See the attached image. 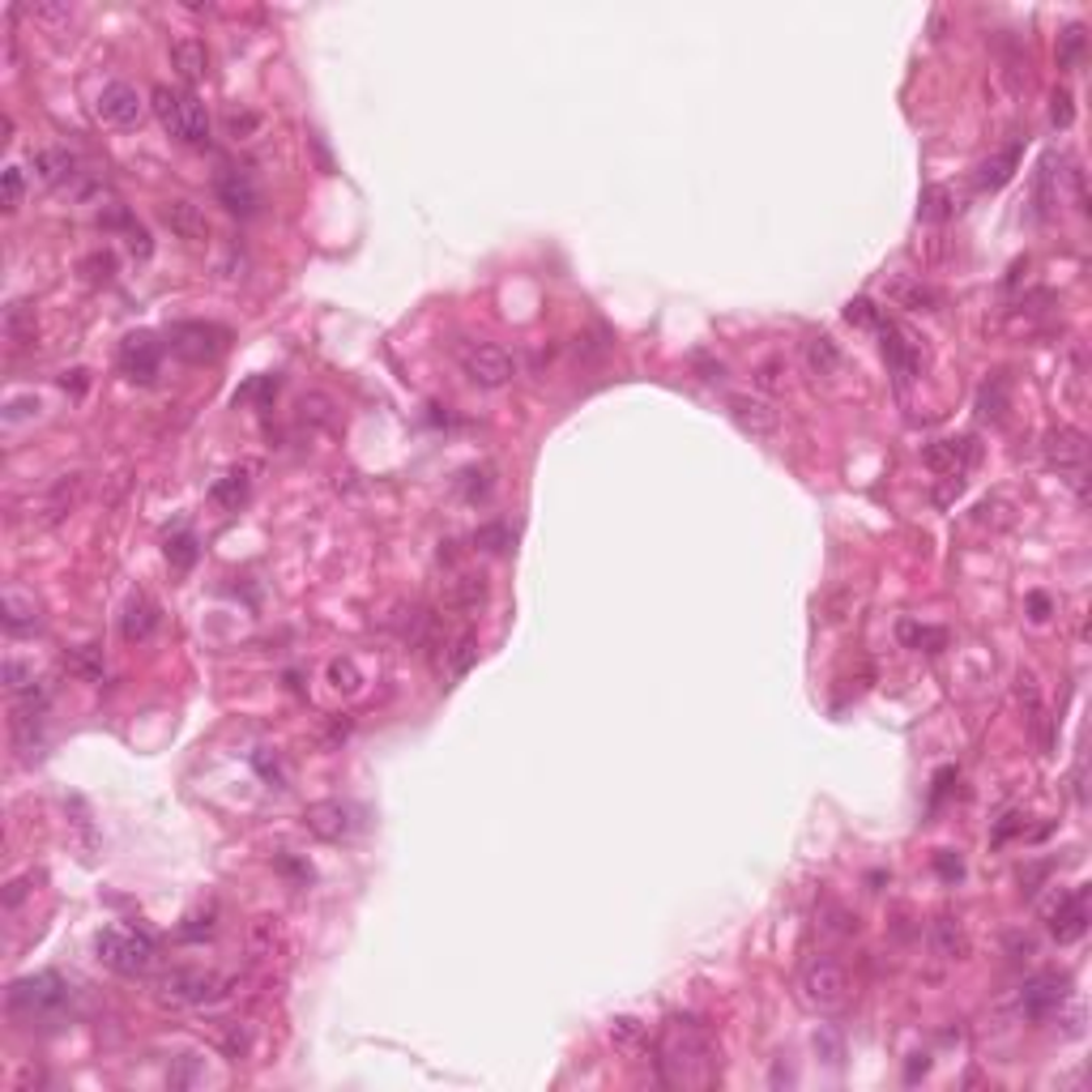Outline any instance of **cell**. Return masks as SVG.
Instances as JSON below:
<instances>
[{
	"label": "cell",
	"mask_w": 1092,
	"mask_h": 1092,
	"mask_svg": "<svg viewBox=\"0 0 1092 1092\" xmlns=\"http://www.w3.org/2000/svg\"><path fill=\"white\" fill-rule=\"evenodd\" d=\"M879 338H883V354H887V363L897 368V376H901V380H913V376H917V363H922L913 338L901 334L897 325H887V320L879 325Z\"/></svg>",
	"instance_id": "cell-21"
},
{
	"label": "cell",
	"mask_w": 1092,
	"mask_h": 1092,
	"mask_svg": "<svg viewBox=\"0 0 1092 1092\" xmlns=\"http://www.w3.org/2000/svg\"><path fill=\"white\" fill-rule=\"evenodd\" d=\"M167 559L176 563V568H192V559H196V542H192V534H176V538L167 542Z\"/></svg>",
	"instance_id": "cell-48"
},
{
	"label": "cell",
	"mask_w": 1092,
	"mask_h": 1092,
	"mask_svg": "<svg viewBox=\"0 0 1092 1092\" xmlns=\"http://www.w3.org/2000/svg\"><path fill=\"white\" fill-rule=\"evenodd\" d=\"M1088 930V887H1071L1067 897H1059V905L1049 909V935L1059 943H1075L1084 939Z\"/></svg>",
	"instance_id": "cell-17"
},
{
	"label": "cell",
	"mask_w": 1092,
	"mask_h": 1092,
	"mask_svg": "<svg viewBox=\"0 0 1092 1092\" xmlns=\"http://www.w3.org/2000/svg\"><path fill=\"white\" fill-rule=\"evenodd\" d=\"M252 764H257V773H261L265 781H273L277 790H287V768H282L277 755H269V747H261V751L252 755Z\"/></svg>",
	"instance_id": "cell-45"
},
{
	"label": "cell",
	"mask_w": 1092,
	"mask_h": 1092,
	"mask_svg": "<svg viewBox=\"0 0 1092 1092\" xmlns=\"http://www.w3.org/2000/svg\"><path fill=\"white\" fill-rule=\"evenodd\" d=\"M214 504H222V508H239L248 500V470H231L227 478H218L214 482Z\"/></svg>",
	"instance_id": "cell-30"
},
{
	"label": "cell",
	"mask_w": 1092,
	"mask_h": 1092,
	"mask_svg": "<svg viewBox=\"0 0 1092 1092\" xmlns=\"http://www.w3.org/2000/svg\"><path fill=\"white\" fill-rule=\"evenodd\" d=\"M282 943V930H277V917H257L252 922V948L261 956H273V948Z\"/></svg>",
	"instance_id": "cell-42"
},
{
	"label": "cell",
	"mask_w": 1092,
	"mask_h": 1092,
	"mask_svg": "<svg viewBox=\"0 0 1092 1092\" xmlns=\"http://www.w3.org/2000/svg\"><path fill=\"white\" fill-rule=\"evenodd\" d=\"M303 828L316 836V841H346L354 828H358V816L350 802H338V798H325V802H312L303 811Z\"/></svg>",
	"instance_id": "cell-12"
},
{
	"label": "cell",
	"mask_w": 1092,
	"mask_h": 1092,
	"mask_svg": "<svg viewBox=\"0 0 1092 1092\" xmlns=\"http://www.w3.org/2000/svg\"><path fill=\"white\" fill-rule=\"evenodd\" d=\"M457 363H461L465 380L478 384V389H504L512 380V372H516L512 354L504 346H496V342H461L457 346Z\"/></svg>",
	"instance_id": "cell-7"
},
{
	"label": "cell",
	"mask_w": 1092,
	"mask_h": 1092,
	"mask_svg": "<svg viewBox=\"0 0 1092 1092\" xmlns=\"http://www.w3.org/2000/svg\"><path fill=\"white\" fill-rule=\"evenodd\" d=\"M329 683L338 687V692L354 696L358 687H363V674H358V666H354L350 658H338V662H329Z\"/></svg>",
	"instance_id": "cell-37"
},
{
	"label": "cell",
	"mask_w": 1092,
	"mask_h": 1092,
	"mask_svg": "<svg viewBox=\"0 0 1092 1092\" xmlns=\"http://www.w3.org/2000/svg\"><path fill=\"white\" fill-rule=\"evenodd\" d=\"M948 214H952V192H948V188H939V184H930V188L922 192L917 218H922V222H943Z\"/></svg>",
	"instance_id": "cell-33"
},
{
	"label": "cell",
	"mask_w": 1092,
	"mask_h": 1092,
	"mask_svg": "<svg viewBox=\"0 0 1092 1092\" xmlns=\"http://www.w3.org/2000/svg\"><path fill=\"white\" fill-rule=\"evenodd\" d=\"M1041 457H1045L1049 470H1059L1071 482L1080 500H1088V487H1084V478H1088V470H1084L1088 465V440H1084V431L1055 427L1045 435V444H1041Z\"/></svg>",
	"instance_id": "cell-6"
},
{
	"label": "cell",
	"mask_w": 1092,
	"mask_h": 1092,
	"mask_svg": "<svg viewBox=\"0 0 1092 1092\" xmlns=\"http://www.w3.org/2000/svg\"><path fill=\"white\" fill-rule=\"evenodd\" d=\"M922 461L943 474V478H964L968 470L978 465V440L974 435H952V440H935V444H926V453Z\"/></svg>",
	"instance_id": "cell-13"
},
{
	"label": "cell",
	"mask_w": 1092,
	"mask_h": 1092,
	"mask_svg": "<svg viewBox=\"0 0 1092 1092\" xmlns=\"http://www.w3.org/2000/svg\"><path fill=\"white\" fill-rule=\"evenodd\" d=\"M5 687H9L14 696H26V692H34L38 683H34V670H30V666H22L18 658H5Z\"/></svg>",
	"instance_id": "cell-43"
},
{
	"label": "cell",
	"mask_w": 1092,
	"mask_h": 1092,
	"mask_svg": "<svg viewBox=\"0 0 1092 1092\" xmlns=\"http://www.w3.org/2000/svg\"><path fill=\"white\" fill-rule=\"evenodd\" d=\"M218 990L222 982L206 974V968H171V974L158 978V998L171 1007H201V1003L218 998Z\"/></svg>",
	"instance_id": "cell-8"
},
{
	"label": "cell",
	"mask_w": 1092,
	"mask_h": 1092,
	"mask_svg": "<svg viewBox=\"0 0 1092 1092\" xmlns=\"http://www.w3.org/2000/svg\"><path fill=\"white\" fill-rule=\"evenodd\" d=\"M449 602L453 606H461V611H478L482 602H487V577H474V572H465V577H457L453 581V593H449Z\"/></svg>",
	"instance_id": "cell-29"
},
{
	"label": "cell",
	"mask_w": 1092,
	"mask_h": 1092,
	"mask_svg": "<svg viewBox=\"0 0 1092 1092\" xmlns=\"http://www.w3.org/2000/svg\"><path fill=\"white\" fill-rule=\"evenodd\" d=\"M845 320H849V325H867V329H879V325H883V312H879L871 299H854V303L845 308Z\"/></svg>",
	"instance_id": "cell-44"
},
{
	"label": "cell",
	"mask_w": 1092,
	"mask_h": 1092,
	"mask_svg": "<svg viewBox=\"0 0 1092 1092\" xmlns=\"http://www.w3.org/2000/svg\"><path fill=\"white\" fill-rule=\"evenodd\" d=\"M474 662H478V640H474V636H461V640L453 644V654H449V670H453V678H465Z\"/></svg>",
	"instance_id": "cell-38"
},
{
	"label": "cell",
	"mask_w": 1092,
	"mask_h": 1092,
	"mask_svg": "<svg viewBox=\"0 0 1092 1092\" xmlns=\"http://www.w3.org/2000/svg\"><path fill=\"white\" fill-rule=\"evenodd\" d=\"M935 867H939V875H943V879H960V875H964V862H960L956 854H939V862H935Z\"/></svg>",
	"instance_id": "cell-53"
},
{
	"label": "cell",
	"mask_w": 1092,
	"mask_h": 1092,
	"mask_svg": "<svg viewBox=\"0 0 1092 1092\" xmlns=\"http://www.w3.org/2000/svg\"><path fill=\"white\" fill-rule=\"evenodd\" d=\"M38 602L34 597H26L22 589H5V632H14V636H22V632H34L38 628Z\"/></svg>",
	"instance_id": "cell-28"
},
{
	"label": "cell",
	"mask_w": 1092,
	"mask_h": 1092,
	"mask_svg": "<svg viewBox=\"0 0 1092 1092\" xmlns=\"http://www.w3.org/2000/svg\"><path fill=\"white\" fill-rule=\"evenodd\" d=\"M1084 48H1088V38H1084V26H1080V22H1071V26H1067V30L1059 34V69L1075 73V69L1084 64Z\"/></svg>",
	"instance_id": "cell-31"
},
{
	"label": "cell",
	"mask_w": 1092,
	"mask_h": 1092,
	"mask_svg": "<svg viewBox=\"0 0 1092 1092\" xmlns=\"http://www.w3.org/2000/svg\"><path fill=\"white\" fill-rule=\"evenodd\" d=\"M150 107H154L158 125H163L167 137H176L184 145H206L210 141L214 119H210L206 103H201L192 90H184V86H154Z\"/></svg>",
	"instance_id": "cell-2"
},
{
	"label": "cell",
	"mask_w": 1092,
	"mask_h": 1092,
	"mask_svg": "<svg viewBox=\"0 0 1092 1092\" xmlns=\"http://www.w3.org/2000/svg\"><path fill=\"white\" fill-rule=\"evenodd\" d=\"M1049 119H1055V129H1071V119H1075L1071 90H1055V103H1049Z\"/></svg>",
	"instance_id": "cell-49"
},
{
	"label": "cell",
	"mask_w": 1092,
	"mask_h": 1092,
	"mask_svg": "<svg viewBox=\"0 0 1092 1092\" xmlns=\"http://www.w3.org/2000/svg\"><path fill=\"white\" fill-rule=\"evenodd\" d=\"M34 176L44 180V184H69L77 176V158L64 150V145H44V150H34Z\"/></svg>",
	"instance_id": "cell-25"
},
{
	"label": "cell",
	"mask_w": 1092,
	"mask_h": 1092,
	"mask_svg": "<svg viewBox=\"0 0 1092 1092\" xmlns=\"http://www.w3.org/2000/svg\"><path fill=\"white\" fill-rule=\"evenodd\" d=\"M1003 406H1007L1003 380H990V384H982V397H978V410H982V419L998 423V419H1003Z\"/></svg>",
	"instance_id": "cell-41"
},
{
	"label": "cell",
	"mask_w": 1092,
	"mask_h": 1092,
	"mask_svg": "<svg viewBox=\"0 0 1092 1092\" xmlns=\"http://www.w3.org/2000/svg\"><path fill=\"white\" fill-rule=\"evenodd\" d=\"M171 64L180 73V82L196 86V82H206L210 77V48H206V38H196V34H184L171 44Z\"/></svg>",
	"instance_id": "cell-20"
},
{
	"label": "cell",
	"mask_w": 1092,
	"mask_h": 1092,
	"mask_svg": "<svg viewBox=\"0 0 1092 1092\" xmlns=\"http://www.w3.org/2000/svg\"><path fill=\"white\" fill-rule=\"evenodd\" d=\"M798 998L816 1011V1016H836V1011L849 1007L854 998V986H849V974L836 960H806L798 974Z\"/></svg>",
	"instance_id": "cell-5"
},
{
	"label": "cell",
	"mask_w": 1092,
	"mask_h": 1092,
	"mask_svg": "<svg viewBox=\"0 0 1092 1092\" xmlns=\"http://www.w3.org/2000/svg\"><path fill=\"white\" fill-rule=\"evenodd\" d=\"M802 363L811 368V376H836L841 372V346L828 338V334H816L802 342Z\"/></svg>",
	"instance_id": "cell-27"
},
{
	"label": "cell",
	"mask_w": 1092,
	"mask_h": 1092,
	"mask_svg": "<svg viewBox=\"0 0 1092 1092\" xmlns=\"http://www.w3.org/2000/svg\"><path fill=\"white\" fill-rule=\"evenodd\" d=\"M214 192H218V206L235 218H257L261 214V188L257 180L244 171V167H222L218 180H214Z\"/></svg>",
	"instance_id": "cell-10"
},
{
	"label": "cell",
	"mask_w": 1092,
	"mask_h": 1092,
	"mask_svg": "<svg viewBox=\"0 0 1092 1092\" xmlns=\"http://www.w3.org/2000/svg\"><path fill=\"white\" fill-rule=\"evenodd\" d=\"M73 1003V986L60 974H34L9 986V1011L22 1020H56Z\"/></svg>",
	"instance_id": "cell-4"
},
{
	"label": "cell",
	"mask_w": 1092,
	"mask_h": 1092,
	"mask_svg": "<svg viewBox=\"0 0 1092 1092\" xmlns=\"http://www.w3.org/2000/svg\"><path fill=\"white\" fill-rule=\"evenodd\" d=\"M930 943H935V952L943 956V960H964L968 956V930H964V922L960 917H935L930 922Z\"/></svg>",
	"instance_id": "cell-24"
},
{
	"label": "cell",
	"mask_w": 1092,
	"mask_h": 1092,
	"mask_svg": "<svg viewBox=\"0 0 1092 1092\" xmlns=\"http://www.w3.org/2000/svg\"><path fill=\"white\" fill-rule=\"evenodd\" d=\"M611 1041H615L619 1049H640V1045H644V1024L632 1020V1016H619V1020L611 1024Z\"/></svg>",
	"instance_id": "cell-39"
},
{
	"label": "cell",
	"mask_w": 1092,
	"mask_h": 1092,
	"mask_svg": "<svg viewBox=\"0 0 1092 1092\" xmlns=\"http://www.w3.org/2000/svg\"><path fill=\"white\" fill-rule=\"evenodd\" d=\"M82 496H86V474H60L52 487L38 496V525H56V521H64L77 504H82Z\"/></svg>",
	"instance_id": "cell-16"
},
{
	"label": "cell",
	"mask_w": 1092,
	"mask_h": 1092,
	"mask_svg": "<svg viewBox=\"0 0 1092 1092\" xmlns=\"http://www.w3.org/2000/svg\"><path fill=\"white\" fill-rule=\"evenodd\" d=\"M86 269H90V282H111L115 277V257L111 252H95V257H86Z\"/></svg>",
	"instance_id": "cell-51"
},
{
	"label": "cell",
	"mask_w": 1092,
	"mask_h": 1092,
	"mask_svg": "<svg viewBox=\"0 0 1092 1092\" xmlns=\"http://www.w3.org/2000/svg\"><path fill=\"white\" fill-rule=\"evenodd\" d=\"M95 952L119 978H145L158 960V943L137 926H103L95 935Z\"/></svg>",
	"instance_id": "cell-3"
},
{
	"label": "cell",
	"mask_w": 1092,
	"mask_h": 1092,
	"mask_svg": "<svg viewBox=\"0 0 1092 1092\" xmlns=\"http://www.w3.org/2000/svg\"><path fill=\"white\" fill-rule=\"evenodd\" d=\"M5 334H9L14 342H22V338H34V320H30V312H26L22 303H14V308H9V316H5Z\"/></svg>",
	"instance_id": "cell-46"
},
{
	"label": "cell",
	"mask_w": 1092,
	"mask_h": 1092,
	"mask_svg": "<svg viewBox=\"0 0 1092 1092\" xmlns=\"http://www.w3.org/2000/svg\"><path fill=\"white\" fill-rule=\"evenodd\" d=\"M158 363H163V346H158L150 334H129L119 342V372L137 384H150L158 376Z\"/></svg>",
	"instance_id": "cell-15"
},
{
	"label": "cell",
	"mask_w": 1092,
	"mask_h": 1092,
	"mask_svg": "<svg viewBox=\"0 0 1092 1092\" xmlns=\"http://www.w3.org/2000/svg\"><path fill=\"white\" fill-rule=\"evenodd\" d=\"M474 542H478V547H487V551H504V547H512V534L504 530V525H487V530H478V534H474Z\"/></svg>",
	"instance_id": "cell-50"
},
{
	"label": "cell",
	"mask_w": 1092,
	"mask_h": 1092,
	"mask_svg": "<svg viewBox=\"0 0 1092 1092\" xmlns=\"http://www.w3.org/2000/svg\"><path fill=\"white\" fill-rule=\"evenodd\" d=\"M196 1071H201V1063H196L192 1055H184V1059H180V1067L171 1071V1088H188V1084L196 1080Z\"/></svg>",
	"instance_id": "cell-52"
},
{
	"label": "cell",
	"mask_w": 1092,
	"mask_h": 1092,
	"mask_svg": "<svg viewBox=\"0 0 1092 1092\" xmlns=\"http://www.w3.org/2000/svg\"><path fill=\"white\" fill-rule=\"evenodd\" d=\"M1067 982L1063 978H1055V974H1045V978H1033L1029 986H1024V994H1020V1011L1029 1020H1045V1016H1055L1059 1011V1003L1067 998V990H1063Z\"/></svg>",
	"instance_id": "cell-19"
},
{
	"label": "cell",
	"mask_w": 1092,
	"mask_h": 1092,
	"mask_svg": "<svg viewBox=\"0 0 1092 1092\" xmlns=\"http://www.w3.org/2000/svg\"><path fill=\"white\" fill-rule=\"evenodd\" d=\"M18 14L34 18V22H48V26H69L73 22V9L69 5H48V0H38V5H22Z\"/></svg>",
	"instance_id": "cell-40"
},
{
	"label": "cell",
	"mask_w": 1092,
	"mask_h": 1092,
	"mask_svg": "<svg viewBox=\"0 0 1092 1092\" xmlns=\"http://www.w3.org/2000/svg\"><path fill=\"white\" fill-rule=\"evenodd\" d=\"M887 299H893L897 308H909V312H935V308H939V295L930 291L922 277H897V282H887Z\"/></svg>",
	"instance_id": "cell-26"
},
{
	"label": "cell",
	"mask_w": 1092,
	"mask_h": 1092,
	"mask_svg": "<svg viewBox=\"0 0 1092 1092\" xmlns=\"http://www.w3.org/2000/svg\"><path fill=\"white\" fill-rule=\"evenodd\" d=\"M1033 619L1041 623V619H1049V602L1041 597V593H1033Z\"/></svg>",
	"instance_id": "cell-54"
},
{
	"label": "cell",
	"mask_w": 1092,
	"mask_h": 1092,
	"mask_svg": "<svg viewBox=\"0 0 1092 1092\" xmlns=\"http://www.w3.org/2000/svg\"><path fill=\"white\" fill-rule=\"evenodd\" d=\"M901 640H905V644H913V649L939 654L943 644H948V632H943V628H926V623H913V619H905V623H901Z\"/></svg>",
	"instance_id": "cell-32"
},
{
	"label": "cell",
	"mask_w": 1092,
	"mask_h": 1092,
	"mask_svg": "<svg viewBox=\"0 0 1092 1092\" xmlns=\"http://www.w3.org/2000/svg\"><path fill=\"white\" fill-rule=\"evenodd\" d=\"M658 1071L666 1084H709L717 1071L713 1041L696 1020H670L658 1041Z\"/></svg>",
	"instance_id": "cell-1"
},
{
	"label": "cell",
	"mask_w": 1092,
	"mask_h": 1092,
	"mask_svg": "<svg viewBox=\"0 0 1092 1092\" xmlns=\"http://www.w3.org/2000/svg\"><path fill=\"white\" fill-rule=\"evenodd\" d=\"M299 410H303V423H316V427H334V401L325 393H308L299 401Z\"/></svg>",
	"instance_id": "cell-36"
},
{
	"label": "cell",
	"mask_w": 1092,
	"mask_h": 1092,
	"mask_svg": "<svg viewBox=\"0 0 1092 1092\" xmlns=\"http://www.w3.org/2000/svg\"><path fill=\"white\" fill-rule=\"evenodd\" d=\"M725 410H730V419L739 423V431H747L755 440H768L781 427V410L768 397H760V393H730Z\"/></svg>",
	"instance_id": "cell-11"
},
{
	"label": "cell",
	"mask_w": 1092,
	"mask_h": 1092,
	"mask_svg": "<svg viewBox=\"0 0 1092 1092\" xmlns=\"http://www.w3.org/2000/svg\"><path fill=\"white\" fill-rule=\"evenodd\" d=\"M69 670L73 674H82V678H103V649H95V644H82V649H73L69 654Z\"/></svg>",
	"instance_id": "cell-35"
},
{
	"label": "cell",
	"mask_w": 1092,
	"mask_h": 1092,
	"mask_svg": "<svg viewBox=\"0 0 1092 1092\" xmlns=\"http://www.w3.org/2000/svg\"><path fill=\"white\" fill-rule=\"evenodd\" d=\"M1016 167H1020V141H1011L1007 150L990 154L986 163L978 167V176H974L978 192H994V188H1003V184H1007L1011 176H1016Z\"/></svg>",
	"instance_id": "cell-23"
},
{
	"label": "cell",
	"mask_w": 1092,
	"mask_h": 1092,
	"mask_svg": "<svg viewBox=\"0 0 1092 1092\" xmlns=\"http://www.w3.org/2000/svg\"><path fill=\"white\" fill-rule=\"evenodd\" d=\"M171 350L184 363H214L227 350V329L206 325V320H184L171 329Z\"/></svg>",
	"instance_id": "cell-9"
},
{
	"label": "cell",
	"mask_w": 1092,
	"mask_h": 1092,
	"mask_svg": "<svg viewBox=\"0 0 1092 1092\" xmlns=\"http://www.w3.org/2000/svg\"><path fill=\"white\" fill-rule=\"evenodd\" d=\"M119 632H125V640H129V644H145V640L158 632V606H154L145 593L129 597L125 615H119Z\"/></svg>",
	"instance_id": "cell-22"
},
{
	"label": "cell",
	"mask_w": 1092,
	"mask_h": 1092,
	"mask_svg": "<svg viewBox=\"0 0 1092 1092\" xmlns=\"http://www.w3.org/2000/svg\"><path fill=\"white\" fill-rule=\"evenodd\" d=\"M22 192H26V180H22V167L18 163H9L5 167V201H0V206H5L9 214L22 206Z\"/></svg>",
	"instance_id": "cell-47"
},
{
	"label": "cell",
	"mask_w": 1092,
	"mask_h": 1092,
	"mask_svg": "<svg viewBox=\"0 0 1092 1092\" xmlns=\"http://www.w3.org/2000/svg\"><path fill=\"white\" fill-rule=\"evenodd\" d=\"M222 125H227V137H235V141H248V137H257V133H261V115H257V111H248V107H231V111L222 115Z\"/></svg>",
	"instance_id": "cell-34"
},
{
	"label": "cell",
	"mask_w": 1092,
	"mask_h": 1092,
	"mask_svg": "<svg viewBox=\"0 0 1092 1092\" xmlns=\"http://www.w3.org/2000/svg\"><path fill=\"white\" fill-rule=\"evenodd\" d=\"M158 218H163V227L176 239H184V244H206L210 239V222L192 201H163V206H158Z\"/></svg>",
	"instance_id": "cell-18"
},
{
	"label": "cell",
	"mask_w": 1092,
	"mask_h": 1092,
	"mask_svg": "<svg viewBox=\"0 0 1092 1092\" xmlns=\"http://www.w3.org/2000/svg\"><path fill=\"white\" fill-rule=\"evenodd\" d=\"M99 115L107 119V125H115V129H137L141 125V115H145V99L137 95V86H129V82H107L103 90H99Z\"/></svg>",
	"instance_id": "cell-14"
}]
</instances>
